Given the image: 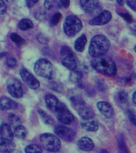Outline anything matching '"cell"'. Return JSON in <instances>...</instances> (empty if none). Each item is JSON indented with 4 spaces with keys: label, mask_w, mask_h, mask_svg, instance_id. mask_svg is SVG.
<instances>
[{
    "label": "cell",
    "mask_w": 136,
    "mask_h": 153,
    "mask_svg": "<svg viewBox=\"0 0 136 153\" xmlns=\"http://www.w3.org/2000/svg\"><path fill=\"white\" fill-rule=\"evenodd\" d=\"M92 68L98 72L108 76L116 75V65L113 60L106 55L94 57L90 62Z\"/></svg>",
    "instance_id": "6da1fadb"
},
{
    "label": "cell",
    "mask_w": 136,
    "mask_h": 153,
    "mask_svg": "<svg viewBox=\"0 0 136 153\" xmlns=\"http://www.w3.org/2000/svg\"><path fill=\"white\" fill-rule=\"evenodd\" d=\"M110 46V42L107 37L103 35H96L90 40L88 52L92 57H100L106 55Z\"/></svg>",
    "instance_id": "7a4b0ae2"
},
{
    "label": "cell",
    "mask_w": 136,
    "mask_h": 153,
    "mask_svg": "<svg viewBox=\"0 0 136 153\" xmlns=\"http://www.w3.org/2000/svg\"><path fill=\"white\" fill-rule=\"evenodd\" d=\"M34 71L37 75L48 79H53L56 76V69L54 66L45 59H40L36 62Z\"/></svg>",
    "instance_id": "3957f363"
},
{
    "label": "cell",
    "mask_w": 136,
    "mask_h": 153,
    "mask_svg": "<svg viewBox=\"0 0 136 153\" xmlns=\"http://www.w3.org/2000/svg\"><path fill=\"white\" fill-rule=\"evenodd\" d=\"M82 24L79 18L74 15L68 16L63 23L64 33L69 36H72L77 34L82 29Z\"/></svg>",
    "instance_id": "277c9868"
},
{
    "label": "cell",
    "mask_w": 136,
    "mask_h": 153,
    "mask_svg": "<svg viewBox=\"0 0 136 153\" xmlns=\"http://www.w3.org/2000/svg\"><path fill=\"white\" fill-rule=\"evenodd\" d=\"M39 138L43 148L47 151L55 152L60 149L61 141L53 134L45 133L42 134Z\"/></svg>",
    "instance_id": "5b68a950"
},
{
    "label": "cell",
    "mask_w": 136,
    "mask_h": 153,
    "mask_svg": "<svg viewBox=\"0 0 136 153\" xmlns=\"http://www.w3.org/2000/svg\"><path fill=\"white\" fill-rule=\"evenodd\" d=\"M61 63L66 68L70 70H74L77 67V63L73 52L70 48L63 45L60 50Z\"/></svg>",
    "instance_id": "8992f818"
},
{
    "label": "cell",
    "mask_w": 136,
    "mask_h": 153,
    "mask_svg": "<svg viewBox=\"0 0 136 153\" xmlns=\"http://www.w3.org/2000/svg\"><path fill=\"white\" fill-rule=\"evenodd\" d=\"M54 111L57 115V119L62 124L69 125L75 120L73 114L61 103L58 104Z\"/></svg>",
    "instance_id": "52a82bcc"
},
{
    "label": "cell",
    "mask_w": 136,
    "mask_h": 153,
    "mask_svg": "<svg viewBox=\"0 0 136 153\" xmlns=\"http://www.w3.org/2000/svg\"><path fill=\"white\" fill-rule=\"evenodd\" d=\"M54 133L60 138L67 142H71L75 138L74 130L63 125H57L55 128Z\"/></svg>",
    "instance_id": "ba28073f"
},
{
    "label": "cell",
    "mask_w": 136,
    "mask_h": 153,
    "mask_svg": "<svg viewBox=\"0 0 136 153\" xmlns=\"http://www.w3.org/2000/svg\"><path fill=\"white\" fill-rule=\"evenodd\" d=\"M20 74L23 81L30 88L35 90L40 87L39 81L25 68L20 69Z\"/></svg>",
    "instance_id": "9c48e42d"
},
{
    "label": "cell",
    "mask_w": 136,
    "mask_h": 153,
    "mask_svg": "<svg viewBox=\"0 0 136 153\" xmlns=\"http://www.w3.org/2000/svg\"><path fill=\"white\" fill-rule=\"evenodd\" d=\"M7 91L13 97L19 99L23 95V90L21 83L16 80L9 81L7 86Z\"/></svg>",
    "instance_id": "30bf717a"
},
{
    "label": "cell",
    "mask_w": 136,
    "mask_h": 153,
    "mask_svg": "<svg viewBox=\"0 0 136 153\" xmlns=\"http://www.w3.org/2000/svg\"><path fill=\"white\" fill-rule=\"evenodd\" d=\"M112 19V14L110 12L105 10L101 12L97 16L92 19L88 23L91 26H103L108 23Z\"/></svg>",
    "instance_id": "8fae6325"
},
{
    "label": "cell",
    "mask_w": 136,
    "mask_h": 153,
    "mask_svg": "<svg viewBox=\"0 0 136 153\" xmlns=\"http://www.w3.org/2000/svg\"><path fill=\"white\" fill-rule=\"evenodd\" d=\"M77 109L78 113L82 119H86L94 118V111L85 104L82 100L75 105Z\"/></svg>",
    "instance_id": "7c38bea8"
},
{
    "label": "cell",
    "mask_w": 136,
    "mask_h": 153,
    "mask_svg": "<svg viewBox=\"0 0 136 153\" xmlns=\"http://www.w3.org/2000/svg\"><path fill=\"white\" fill-rule=\"evenodd\" d=\"M97 106L101 114L106 118H110L114 114L113 107L107 102H99L97 104Z\"/></svg>",
    "instance_id": "4fadbf2b"
},
{
    "label": "cell",
    "mask_w": 136,
    "mask_h": 153,
    "mask_svg": "<svg viewBox=\"0 0 136 153\" xmlns=\"http://www.w3.org/2000/svg\"><path fill=\"white\" fill-rule=\"evenodd\" d=\"M81 126L84 130L89 131H95L98 129V122L94 118L88 119H82L81 122Z\"/></svg>",
    "instance_id": "5bb4252c"
},
{
    "label": "cell",
    "mask_w": 136,
    "mask_h": 153,
    "mask_svg": "<svg viewBox=\"0 0 136 153\" xmlns=\"http://www.w3.org/2000/svg\"><path fill=\"white\" fill-rule=\"evenodd\" d=\"M77 144L79 149L84 151H90L94 147L92 140L87 137H81L78 141Z\"/></svg>",
    "instance_id": "9a60e30c"
},
{
    "label": "cell",
    "mask_w": 136,
    "mask_h": 153,
    "mask_svg": "<svg viewBox=\"0 0 136 153\" xmlns=\"http://www.w3.org/2000/svg\"><path fill=\"white\" fill-rule=\"evenodd\" d=\"M16 145L12 140L1 137L0 138V152L11 153L15 150Z\"/></svg>",
    "instance_id": "2e32d148"
},
{
    "label": "cell",
    "mask_w": 136,
    "mask_h": 153,
    "mask_svg": "<svg viewBox=\"0 0 136 153\" xmlns=\"http://www.w3.org/2000/svg\"><path fill=\"white\" fill-rule=\"evenodd\" d=\"M80 4L86 12L91 13L94 12L98 7V0H80Z\"/></svg>",
    "instance_id": "e0dca14e"
},
{
    "label": "cell",
    "mask_w": 136,
    "mask_h": 153,
    "mask_svg": "<svg viewBox=\"0 0 136 153\" xmlns=\"http://www.w3.org/2000/svg\"><path fill=\"white\" fill-rule=\"evenodd\" d=\"M18 107V104L14 100L6 97H0V110L2 111L14 109Z\"/></svg>",
    "instance_id": "ac0fdd59"
},
{
    "label": "cell",
    "mask_w": 136,
    "mask_h": 153,
    "mask_svg": "<svg viewBox=\"0 0 136 153\" xmlns=\"http://www.w3.org/2000/svg\"><path fill=\"white\" fill-rule=\"evenodd\" d=\"M0 134L3 138L13 140V134L10 126L6 123L1 124L0 126Z\"/></svg>",
    "instance_id": "d6986e66"
},
{
    "label": "cell",
    "mask_w": 136,
    "mask_h": 153,
    "mask_svg": "<svg viewBox=\"0 0 136 153\" xmlns=\"http://www.w3.org/2000/svg\"><path fill=\"white\" fill-rule=\"evenodd\" d=\"M87 41L86 37L84 34H82L75 41L74 47L75 50L79 52L84 51Z\"/></svg>",
    "instance_id": "ffe728a7"
},
{
    "label": "cell",
    "mask_w": 136,
    "mask_h": 153,
    "mask_svg": "<svg viewBox=\"0 0 136 153\" xmlns=\"http://www.w3.org/2000/svg\"><path fill=\"white\" fill-rule=\"evenodd\" d=\"M45 100L47 107L53 111H54L55 109L59 103L57 98L52 94H49L45 95Z\"/></svg>",
    "instance_id": "44dd1931"
},
{
    "label": "cell",
    "mask_w": 136,
    "mask_h": 153,
    "mask_svg": "<svg viewBox=\"0 0 136 153\" xmlns=\"http://www.w3.org/2000/svg\"><path fill=\"white\" fill-rule=\"evenodd\" d=\"M33 24L28 19H23L20 20L18 24V27L21 30L26 31L33 28Z\"/></svg>",
    "instance_id": "7402d4cb"
},
{
    "label": "cell",
    "mask_w": 136,
    "mask_h": 153,
    "mask_svg": "<svg viewBox=\"0 0 136 153\" xmlns=\"http://www.w3.org/2000/svg\"><path fill=\"white\" fill-rule=\"evenodd\" d=\"M8 120L10 125L14 128L21 124L20 118L14 114H10L8 115Z\"/></svg>",
    "instance_id": "603a6c76"
},
{
    "label": "cell",
    "mask_w": 136,
    "mask_h": 153,
    "mask_svg": "<svg viewBox=\"0 0 136 153\" xmlns=\"http://www.w3.org/2000/svg\"><path fill=\"white\" fill-rule=\"evenodd\" d=\"M14 133L16 137L20 140L24 139L26 137L27 133L26 128L21 125L15 128Z\"/></svg>",
    "instance_id": "cb8c5ba5"
},
{
    "label": "cell",
    "mask_w": 136,
    "mask_h": 153,
    "mask_svg": "<svg viewBox=\"0 0 136 153\" xmlns=\"http://www.w3.org/2000/svg\"><path fill=\"white\" fill-rule=\"evenodd\" d=\"M10 38L12 41L15 43L19 46H21L25 44V40L23 38L16 33H12L10 34Z\"/></svg>",
    "instance_id": "d4e9b609"
},
{
    "label": "cell",
    "mask_w": 136,
    "mask_h": 153,
    "mask_svg": "<svg viewBox=\"0 0 136 153\" xmlns=\"http://www.w3.org/2000/svg\"><path fill=\"white\" fill-rule=\"evenodd\" d=\"M38 112L44 122L47 124H52L54 123L53 119L45 113L42 110L39 109Z\"/></svg>",
    "instance_id": "484cf974"
},
{
    "label": "cell",
    "mask_w": 136,
    "mask_h": 153,
    "mask_svg": "<svg viewBox=\"0 0 136 153\" xmlns=\"http://www.w3.org/2000/svg\"><path fill=\"white\" fill-rule=\"evenodd\" d=\"M82 73L79 71H75L71 73L70 76V79L75 83L78 84L81 83V81L82 77Z\"/></svg>",
    "instance_id": "4316f807"
},
{
    "label": "cell",
    "mask_w": 136,
    "mask_h": 153,
    "mask_svg": "<svg viewBox=\"0 0 136 153\" xmlns=\"http://www.w3.org/2000/svg\"><path fill=\"white\" fill-rule=\"evenodd\" d=\"M26 153H41L42 150L40 147L35 144H30L27 146L25 149Z\"/></svg>",
    "instance_id": "83f0119b"
},
{
    "label": "cell",
    "mask_w": 136,
    "mask_h": 153,
    "mask_svg": "<svg viewBox=\"0 0 136 153\" xmlns=\"http://www.w3.org/2000/svg\"><path fill=\"white\" fill-rule=\"evenodd\" d=\"M62 16V14L60 13H55L50 19L49 25L51 27L56 26L59 22Z\"/></svg>",
    "instance_id": "f1b7e54d"
},
{
    "label": "cell",
    "mask_w": 136,
    "mask_h": 153,
    "mask_svg": "<svg viewBox=\"0 0 136 153\" xmlns=\"http://www.w3.org/2000/svg\"><path fill=\"white\" fill-rule=\"evenodd\" d=\"M119 99L121 103L124 104L128 101L129 95L127 92L124 91H120L119 93Z\"/></svg>",
    "instance_id": "f546056e"
},
{
    "label": "cell",
    "mask_w": 136,
    "mask_h": 153,
    "mask_svg": "<svg viewBox=\"0 0 136 153\" xmlns=\"http://www.w3.org/2000/svg\"><path fill=\"white\" fill-rule=\"evenodd\" d=\"M118 14L120 17L122 18L126 22L129 24L133 22V18L132 16L127 13H119Z\"/></svg>",
    "instance_id": "4dcf8cb0"
},
{
    "label": "cell",
    "mask_w": 136,
    "mask_h": 153,
    "mask_svg": "<svg viewBox=\"0 0 136 153\" xmlns=\"http://www.w3.org/2000/svg\"><path fill=\"white\" fill-rule=\"evenodd\" d=\"M6 64L10 68H14L16 64V60L14 57H8L6 61Z\"/></svg>",
    "instance_id": "1f68e13d"
},
{
    "label": "cell",
    "mask_w": 136,
    "mask_h": 153,
    "mask_svg": "<svg viewBox=\"0 0 136 153\" xmlns=\"http://www.w3.org/2000/svg\"><path fill=\"white\" fill-rule=\"evenodd\" d=\"M7 10V7L3 0H0V15L4 14Z\"/></svg>",
    "instance_id": "d6a6232c"
},
{
    "label": "cell",
    "mask_w": 136,
    "mask_h": 153,
    "mask_svg": "<svg viewBox=\"0 0 136 153\" xmlns=\"http://www.w3.org/2000/svg\"><path fill=\"white\" fill-rule=\"evenodd\" d=\"M70 3V0H60L59 7L66 9L68 8Z\"/></svg>",
    "instance_id": "836d02e7"
},
{
    "label": "cell",
    "mask_w": 136,
    "mask_h": 153,
    "mask_svg": "<svg viewBox=\"0 0 136 153\" xmlns=\"http://www.w3.org/2000/svg\"><path fill=\"white\" fill-rule=\"evenodd\" d=\"M126 1L129 8L136 12V0H126Z\"/></svg>",
    "instance_id": "e575fe53"
},
{
    "label": "cell",
    "mask_w": 136,
    "mask_h": 153,
    "mask_svg": "<svg viewBox=\"0 0 136 153\" xmlns=\"http://www.w3.org/2000/svg\"><path fill=\"white\" fill-rule=\"evenodd\" d=\"M54 4V0H45L44 7L46 9L50 10L53 7Z\"/></svg>",
    "instance_id": "d590c367"
},
{
    "label": "cell",
    "mask_w": 136,
    "mask_h": 153,
    "mask_svg": "<svg viewBox=\"0 0 136 153\" xmlns=\"http://www.w3.org/2000/svg\"><path fill=\"white\" fill-rule=\"evenodd\" d=\"M37 39L39 42L42 44H46L48 41L47 38L41 33L38 35V37H37Z\"/></svg>",
    "instance_id": "8d00e7d4"
},
{
    "label": "cell",
    "mask_w": 136,
    "mask_h": 153,
    "mask_svg": "<svg viewBox=\"0 0 136 153\" xmlns=\"http://www.w3.org/2000/svg\"><path fill=\"white\" fill-rule=\"evenodd\" d=\"M39 0H26V5L29 8H32Z\"/></svg>",
    "instance_id": "74e56055"
},
{
    "label": "cell",
    "mask_w": 136,
    "mask_h": 153,
    "mask_svg": "<svg viewBox=\"0 0 136 153\" xmlns=\"http://www.w3.org/2000/svg\"><path fill=\"white\" fill-rule=\"evenodd\" d=\"M129 117L131 122H132L133 124H136V119L135 116L134 114L132 111H130L129 112Z\"/></svg>",
    "instance_id": "f35d334b"
},
{
    "label": "cell",
    "mask_w": 136,
    "mask_h": 153,
    "mask_svg": "<svg viewBox=\"0 0 136 153\" xmlns=\"http://www.w3.org/2000/svg\"><path fill=\"white\" fill-rule=\"evenodd\" d=\"M130 27L132 30L136 32V22H132L130 24Z\"/></svg>",
    "instance_id": "ab89813d"
},
{
    "label": "cell",
    "mask_w": 136,
    "mask_h": 153,
    "mask_svg": "<svg viewBox=\"0 0 136 153\" xmlns=\"http://www.w3.org/2000/svg\"><path fill=\"white\" fill-rule=\"evenodd\" d=\"M117 3L119 5V6H123L125 4V1L124 0H115Z\"/></svg>",
    "instance_id": "60d3db41"
},
{
    "label": "cell",
    "mask_w": 136,
    "mask_h": 153,
    "mask_svg": "<svg viewBox=\"0 0 136 153\" xmlns=\"http://www.w3.org/2000/svg\"><path fill=\"white\" fill-rule=\"evenodd\" d=\"M8 55V52H6V51L1 53H0V60L2 59L4 57H6V56H7Z\"/></svg>",
    "instance_id": "b9f144b4"
},
{
    "label": "cell",
    "mask_w": 136,
    "mask_h": 153,
    "mask_svg": "<svg viewBox=\"0 0 136 153\" xmlns=\"http://www.w3.org/2000/svg\"><path fill=\"white\" fill-rule=\"evenodd\" d=\"M132 101L136 105V91L134 93L132 97Z\"/></svg>",
    "instance_id": "7bdbcfd3"
},
{
    "label": "cell",
    "mask_w": 136,
    "mask_h": 153,
    "mask_svg": "<svg viewBox=\"0 0 136 153\" xmlns=\"http://www.w3.org/2000/svg\"><path fill=\"white\" fill-rule=\"evenodd\" d=\"M6 1H7V2H13V0H6Z\"/></svg>",
    "instance_id": "ee69618b"
},
{
    "label": "cell",
    "mask_w": 136,
    "mask_h": 153,
    "mask_svg": "<svg viewBox=\"0 0 136 153\" xmlns=\"http://www.w3.org/2000/svg\"><path fill=\"white\" fill-rule=\"evenodd\" d=\"M134 50L135 52L136 53V45L135 46L134 48Z\"/></svg>",
    "instance_id": "f6af8a7d"
},
{
    "label": "cell",
    "mask_w": 136,
    "mask_h": 153,
    "mask_svg": "<svg viewBox=\"0 0 136 153\" xmlns=\"http://www.w3.org/2000/svg\"><path fill=\"white\" fill-rule=\"evenodd\" d=\"M135 76V79H136V74Z\"/></svg>",
    "instance_id": "bcb514c9"
}]
</instances>
